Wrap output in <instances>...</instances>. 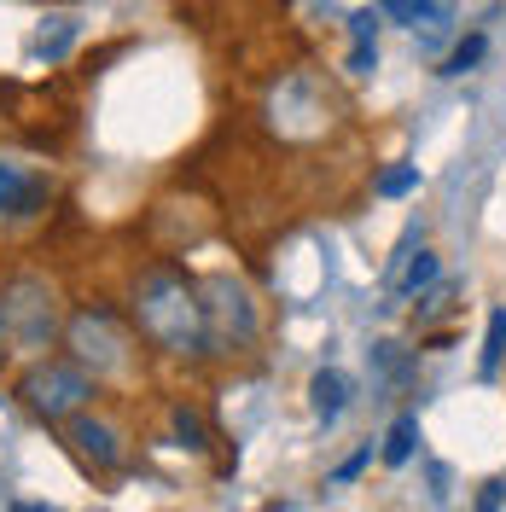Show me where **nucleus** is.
I'll use <instances>...</instances> for the list:
<instances>
[{"label":"nucleus","mask_w":506,"mask_h":512,"mask_svg":"<svg viewBox=\"0 0 506 512\" xmlns=\"http://www.w3.org/2000/svg\"><path fill=\"white\" fill-rule=\"evenodd\" d=\"M64 431V448L94 472V478H117L128 466V431L117 425V419L94 414V408H82V414H70L59 425Z\"/></svg>","instance_id":"nucleus-6"},{"label":"nucleus","mask_w":506,"mask_h":512,"mask_svg":"<svg viewBox=\"0 0 506 512\" xmlns=\"http://www.w3.org/2000/svg\"><path fill=\"white\" fill-rule=\"evenodd\" d=\"M413 448H419V414H402L384 437V466H408Z\"/></svg>","instance_id":"nucleus-12"},{"label":"nucleus","mask_w":506,"mask_h":512,"mask_svg":"<svg viewBox=\"0 0 506 512\" xmlns=\"http://www.w3.org/2000/svg\"><path fill=\"white\" fill-rule=\"evenodd\" d=\"M128 320L146 350L169 361H204V291L187 268L152 262L128 280Z\"/></svg>","instance_id":"nucleus-1"},{"label":"nucleus","mask_w":506,"mask_h":512,"mask_svg":"<svg viewBox=\"0 0 506 512\" xmlns=\"http://www.w3.org/2000/svg\"><path fill=\"white\" fill-rule=\"evenodd\" d=\"M64 332L59 286L41 274H12L0 286V344L18 355H47V344Z\"/></svg>","instance_id":"nucleus-3"},{"label":"nucleus","mask_w":506,"mask_h":512,"mask_svg":"<svg viewBox=\"0 0 506 512\" xmlns=\"http://www.w3.org/2000/svg\"><path fill=\"white\" fill-rule=\"evenodd\" d=\"M437 280H443V262H437V251H419V256L408 262V274H402V280H390V291H396L402 303H413L419 291L437 286Z\"/></svg>","instance_id":"nucleus-10"},{"label":"nucleus","mask_w":506,"mask_h":512,"mask_svg":"<svg viewBox=\"0 0 506 512\" xmlns=\"http://www.w3.org/2000/svg\"><path fill=\"white\" fill-rule=\"evenodd\" d=\"M175 437H181V443L192 448V454H204V448H210V431H204V419H198V408H187V402H175Z\"/></svg>","instance_id":"nucleus-14"},{"label":"nucleus","mask_w":506,"mask_h":512,"mask_svg":"<svg viewBox=\"0 0 506 512\" xmlns=\"http://www.w3.org/2000/svg\"><path fill=\"white\" fill-rule=\"evenodd\" d=\"M76 30H82V24H76V18H53V30H41L35 35V59H64V53H70V41H76Z\"/></svg>","instance_id":"nucleus-13"},{"label":"nucleus","mask_w":506,"mask_h":512,"mask_svg":"<svg viewBox=\"0 0 506 512\" xmlns=\"http://www.w3.org/2000/svg\"><path fill=\"white\" fill-rule=\"evenodd\" d=\"M501 367H506V309H489V332H483L477 373H483V379H501Z\"/></svg>","instance_id":"nucleus-11"},{"label":"nucleus","mask_w":506,"mask_h":512,"mask_svg":"<svg viewBox=\"0 0 506 512\" xmlns=\"http://www.w3.org/2000/svg\"><path fill=\"white\" fill-rule=\"evenodd\" d=\"M47 204H53V175L0 158V216L6 222H35Z\"/></svg>","instance_id":"nucleus-7"},{"label":"nucleus","mask_w":506,"mask_h":512,"mask_svg":"<svg viewBox=\"0 0 506 512\" xmlns=\"http://www.w3.org/2000/svg\"><path fill=\"white\" fill-rule=\"evenodd\" d=\"M379 12L396 18V24H408V30H443L448 18H454L448 0H384Z\"/></svg>","instance_id":"nucleus-8"},{"label":"nucleus","mask_w":506,"mask_h":512,"mask_svg":"<svg viewBox=\"0 0 506 512\" xmlns=\"http://www.w3.org/2000/svg\"><path fill=\"white\" fill-rule=\"evenodd\" d=\"M99 384L70 361V355H30V367L18 373V402L30 408L41 425H64L70 414L94 408Z\"/></svg>","instance_id":"nucleus-5"},{"label":"nucleus","mask_w":506,"mask_h":512,"mask_svg":"<svg viewBox=\"0 0 506 512\" xmlns=\"http://www.w3.org/2000/svg\"><path fill=\"white\" fill-rule=\"evenodd\" d=\"M349 70H355V76H373V70H379V47H373V41H355V53H349Z\"/></svg>","instance_id":"nucleus-18"},{"label":"nucleus","mask_w":506,"mask_h":512,"mask_svg":"<svg viewBox=\"0 0 506 512\" xmlns=\"http://www.w3.org/2000/svg\"><path fill=\"white\" fill-rule=\"evenodd\" d=\"M204 355H251L262 344V303L239 274H210L204 280Z\"/></svg>","instance_id":"nucleus-4"},{"label":"nucleus","mask_w":506,"mask_h":512,"mask_svg":"<svg viewBox=\"0 0 506 512\" xmlns=\"http://www.w3.org/2000/svg\"><path fill=\"white\" fill-rule=\"evenodd\" d=\"M477 507H483V512L506 507V483H501V478H489V483H483V495H477Z\"/></svg>","instance_id":"nucleus-20"},{"label":"nucleus","mask_w":506,"mask_h":512,"mask_svg":"<svg viewBox=\"0 0 506 512\" xmlns=\"http://www.w3.org/2000/svg\"><path fill=\"white\" fill-rule=\"evenodd\" d=\"M367 460H373V443H367V448H355V454H349L344 466L332 472V483H355V478H361V472H367Z\"/></svg>","instance_id":"nucleus-17"},{"label":"nucleus","mask_w":506,"mask_h":512,"mask_svg":"<svg viewBox=\"0 0 506 512\" xmlns=\"http://www.w3.org/2000/svg\"><path fill=\"white\" fill-rule=\"evenodd\" d=\"M349 35H355V41H373V35H379V12H355V18H349Z\"/></svg>","instance_id":"nucleus-19"},{"label":"nucleus","mask_w":506,"mask_h":512,"mask_svg":"<svg viewBox=\"0 0 506 512\" xmlns=\"http://www.w3.org/2000/svg\"><path fill=\"white\" fill-rule=\"evenodd\" d=\"M419 187V169L413 163H396V169H384L379 175V198H402V192Z\"/></svg>","instance_id":"nucleus-16"},{"label":"nucleus","mask_w":506,"mask_h":512,"mask_svg":"<svg viewBox=\"0 0 506 512\" xmlns=\"http://www.w3.org/2000/svg\"><path fill=\"white\" fill-rule=\"evenodd\" d=\"M64 355L88 373V379L105 390V384H134V367H140V332L134 320H123L105 303H88L64 320Z\"/></svg>","instance_id":"nucleus-2"},{"label":"nucleus","mask_w":506,"mask_h":512,"mask_svg":"<svg viewBox=\"0 0 506 512\" xmlns=\"http://www.w3.org/2000/svg\"><path fill=\"white\" fill-rule=\"evenodd\" d=\"M309 408H315V419H326V425L349 408V379L338 367H320L315 379H309Z\"/></svg>","instance_id":"nucleus-9"},{"label":"nucleus","mask_w":506,"mask_h":512,"mask_svg":"<svg viewBox=\"0 0 506 512\" xmlns=\"http://www.w3.org/2000/svg\"><path fill=\"white\" fill-rule=\"evenodd\" d=\"M483 53H489V35H466V41H460V47H454V53H448V64H443V76H466V70H477V59H483Z\"/></svg>","instance_id":"nucleus-15"}]
</instances>
